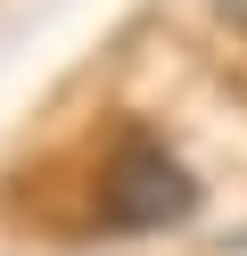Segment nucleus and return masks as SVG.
Instances as JSON below:
<instances>
[{"label": "nucleus", "instance_id": "f257e3e1", "mask_svg": "<svg viewBox=\"0 0 247 256\" xmlns=\"http://www.w3.org/2000/svg\"><path fill=\"white\" fill-rule=\"evenodd\" d=\"M190 206H198V182L157 140H124L99 174V223L107 232H173Z\"/></svg>", "mask_w": 247, "mask_h": 256}, {"label": "nucleus", "instance_id": "f03ea898", "mask_svg": "<svg viewBox=\"0 0 247 256\" xmlns=\"http://www.w3.org/2000/svg\"><path fill=\"white\" fill-rule=\"evenodd\" d=\"M214 8H223V25H231V34L247 42V0H214Z\"/></svg>", "mask_w": 247, "mask_h": 256}]
</instances>
